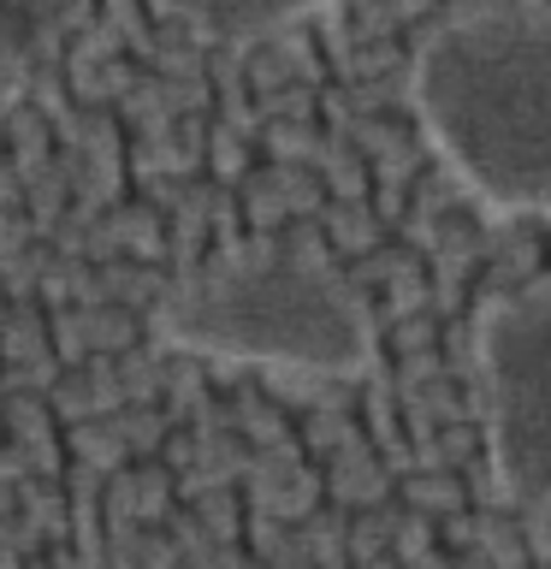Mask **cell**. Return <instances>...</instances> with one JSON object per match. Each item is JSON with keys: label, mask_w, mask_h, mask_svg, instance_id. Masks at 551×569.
I'll return each mask as SVG.
<instances>
[{"label": "cell", "mask_w": 551, "mask_h": 569, "mask_svg": "<svg viewBox=\"0 0 551 569\" xmlns=\"http://www.w3.org/2000/svg\"><path fill=\"white\" fill-rule=\"evenodd\" d=\"M427 142L498 213H551V7H474L427 30L409 66Z\"/></svg>", "instance_id": "6da1fadb"}, {"label": "cell", "mask_w": 551, "mask_h": 569, "mask_svg": "<svg viewBox=\"0 0 551 569\" xmlns=\"http://www.w3.org/2000/svg\"><path fill=\"white\" fill-rule=\"evenodd\" d=\"M154 327L196 356L350 380L373 368V315L327 261L284 243L220 256L160 297Z\"/></svg>", "instance_id": "7a4b0ae2"}, {"label": "cell", "mask_w": 551, "mask_h": 569, "mask_svg": "<svg viewBox=\"0 0 551 569\" xmlns=\"http://www.w3.org/2000/svg\"><path fill=\"white\" fill-rule=\"evenodd\" d=\"M474 345L498 492L551 505V267L480 309Z\"/></svg>", "instance_id": "3957f363"}, {"label": "cell", "mask_w": 551, "mask_h": 569, "mask_svg": "<svg viewBox=\"0 0 551 569\" xmlns=\"http://www.w3.org/2000/svg\"><path fill=\"white\" fill-rule=\"evenodd\" d=\"M83 0H0V107L30 83L53 36L78 24Z\"/></svg>", "instance_id": "277c9868"}, {"label": "cell", "mask_w": 551, "mask_h": 569, "mask_svg": "<svg viewBox=\"0 0 551 569\" xmlns=\"http://www.w3.org/2000/svg\"><path fill=\"white\" fill-rule=\"evenodd\" d=\"M160 7L178 12L202 36H213V42H261V36L309 24L332 0H160Z\"/></svg>", "instance_id": "5b68a950"}]
</instances>
